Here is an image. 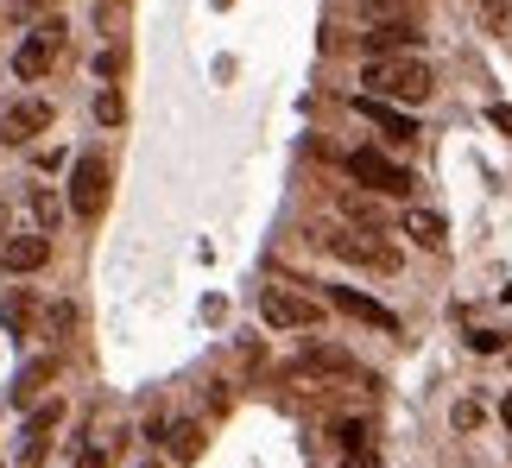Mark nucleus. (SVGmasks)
<instances>
[{
	"mask_svg": "<svg viewBox=\"0 0 512 468\" xmlns=\"http://www.w3.org/2000/svg\"><path fill=\"white\" fill-rule=\"evenodd\" d=\"M367 95H380V102H430V83H437V76H430V64L424 57H373L367 64Z\"/></svg>",
	"mask_w": 512,
	"mask_h": 468,
	"instance_id": "f257e3e1",
	"label": "nucleus"
},
{
	"mask_svg": "<svg viewBox=\"0 0 512 468\" xmlns=\"http://www.w3.org/2000/svg\"><path fill=\"white\" fill-rule=\"evenodd\" d=\"M329 253L354 266H373V272H399V247L386 241V228H336L329 234Z\"/></svg>",
	"mask_w": 512,
	"mask_h": 468,
	"instance_id": "f03ea898",
	"label": "nucleus"
},
{
	"mask_svg": "<svg viewBox=\"0 0 512 468\" xmlns=\"http://www.w3.org/2000/svg\"><path fill=\"white\" fill-rule=\"evenodd\" d=\"M342 165H348V178H354V184H367V190H373V197H411V171H405V165H392L386 152H373V146H367V152H348Z\"/></svg>",
	"mask_w": 512,
	"mask_h": 468,
	"instance_id": "7ed1b4c3",
	"label": "nucleus"
},
{
	"mask_svg": "<svg viewBox=\"0 0 512 468\" xmlns=\"http://www.w3.org/2000/svg\"><path fill=\"white\" fill-rule=\"evenodd\" d=\"M70 209L83 222H95L108 209V159L102 152H83V159L70 165Z\"/></svg>",
	"mask_w": 512,
	"mask_h": 468,
	"instance_id": "20e7f679",
	"label": "nucleus"
},
{
	"mask_svg": "<svg viewBox=\"0 0 512 468\" xmlns=\"http://www.w3.org/2000/svg\"><path fill=\"white\" fill-rule=\"evenodd\" d=\"M260 317L272 329H317L323 323V304L304 298V291H291V285H272L266 298H260Z\"/></svg>",
	"mask_w": 512,
	"mask_h": 468,
	"instance_id": "39448f33",
	"label": "nucleus"
},
{
	"mask_svg": "<svg viewBox=\"0 0 512 468\" xmlns=\"http://www.w3.org/2000/svg\"><path fill=\"white\" fill-rule=\"evenodd\" d=\"M57 51H64V19H45V26L13 51V76H19V83H38V76L57 64Z\"/></svg>",
	"mask_w": 512,
	"mask_h": 468,
	"instance_id": "423d86ee",
	"label": "nucleus"
},
{
	"mask_svg": "<svg viewBox=\"0 0 512 468\" xmlns=\"http://www.w3.org/2000/svg\"><path fill=\"white\" fill-rule=\"evenodd\" d=\"M51 127V102H38V95H26V102H13L7 114H0V140L7 146H26L32 133Z\"/></svg>",
	"mask_w": 512,
	"mask_h": 468,
	"instance_id": "0eeeda50",
	"label": "nucleus"
},
{
	"mask_svg": "<svg viewBox=\"0 0 512 468\" xmlns=\"http://www.w3.org/2000/svg\"><path fill=\"white\" fill-rule=\"evenodd\" d=\"M51 260V234H13V241H0V266H7V272H19V279H26V272H38V266H45Z\"/></svg>",
	"mask_w": 512,
	"mask_h": 468,
	"instance_id": "6e6552de",
	"label": "nucleus"
},
{
	"mask_svg": "<svg viewBox=\"0 0 512 468\" xmlns=\"http://www.w3.org/2000/svg\"><path fill=\"white\" fill-rule=\"evenodd\" d=\"M329 304L342 310V317H354V323H367V329H399V317H392L386 304H373V298H361V291H348V285H329Z\"/></svg>",
	"mask_w": 512,
	"mask_h": 468,
	"instance_id": "1a4fd4ad",
	"label": "nucleus"
},
{
	"mask_svg": "<svg viewBox=\"0 0 512 468\" xmlns=\"http://www.w3.org/2000/svg\"><path fill=\"white\" fill-rule=\"evenodd\" d=\"M361 114H367V121L386 133V146H411V140H418V127H411V121H405V114L392 108V102H380V95H367Z\"/></svg>",
	"mask_w": 512,
	"mask_h": 468,
	"instance_id": "9d476101",
	"label": "nucleus"
},
{
	"mask_svg": "<svg viewBox=\"0 0 512 468\" xmlns=\"http://www.w3.org/2000/svg\"><path fill=\"white\" fill-rule=\"evenodd\" d=\"M57 380V355H38V361H26L19 367V380H13V405H32L45 386Z\"/></svg>",
	"mask_w": 512,
	"mask_h": 468,
	"instance_id": "9b49d317",
	"label": "nucleus"
},
{
	"mask_svg": "<svg viewBox=\"0 0 512 468\" xmlns=\"http://www.w3.org/2000/svg\"><path fill=\"white\" fill-rule=\"evenodd\" d=\"M411 45H418V26H399V19H386V32H367L373 57H405Z\"/></svg>",
	"mask_w": 512,
	"mask_h": 468,
	"instance_id": "f8f14e48",
	"label": "nucleus"
},
{
	"mask_svg": "<svg viewBox=\"0 0 512 468\" xmlns=\"http://www.w3.org/2000/svg\"><path fill=\"white\" fill-rule=\"evenodd\" d=\"M26 209H32V222H38V234H51L57 222H64V197H57L51 184H32V190H26Z\"/></svg>",
	"mask_w": 512,
	"mask_h": 468,
	"instance_id": "ddd939ff",
	"label": "nucleus"
},
{
	"mask_svg": "<svg viewBox=\"0 0 512 468\" xmlns=\"http://www.w3.org/2000/svg\"><path fill=\"white\" fill-rule=\"evenodd\" d=\"M159 443L171 450V462H196V456H203V424H190V418H184V424H171Z\"/></svg>",
	"mask_w": 512,
	"mask_h": 468,
	"instance_id": "4468645a",
	"label": "nucleus"
},
{
	"mask_svg": "<svg viewBox=\"0 0 512 468\" xmlns=\"http://www.w3.org/2000/svg\"><path fill=\"white\" fill-rule=\"evenodd\" d=\"M405 234L418 247H443V216L437 209H405Z\"/></svg>",
	"mask_w": 512,
	"mask_h": 468,
	"instance_id": "2eb2a0df",
	"label": "nucleus"
},
{
	"mask_svg": "<svg viewBox=\"0 0 512 468\" xmlns=\"http://www.w3.org/2000/svg\"><path fill=\"white\" fill-rule=\"evenodd\" d=\"M342 216H348L354 228H386V209L373 203L367 190H348V197H342Z\"/></svg>",
	"mask_w": 512,
	"mask_h": 468,
	"instance_id": "dca6fc26",
	"label": "nucleus"
},
{
	"mask_svg": "<svg viewBox=\"0 0 512 468\" xmlns=\"http://www.w3.org/2000/svg\"><path fill=\"white\" fill-rule=\"evenodd\" d=\"M32 317H38V304H32V291H13V298H7V304H0V323H7V329H13V336H26V329H32Z\"/></svg>",
	"mask_w": 512,
	"mask_h": 468,
	"instance_id": "f3484780",
	"label": "nucleus"
},
{
	"mask_svg": "<svg viewBox=\"0 0 512 468\" xmlns=\"http://www.w3.org/2000/svg\"><path fill=\"white\" fill-rule=\"evenodd\" d=\"M336 450H342V456L373 450V424H367V418H342V424H336Z\"/></svg>",
	"mask_w": 512,
	"mask_h": 468,
	"instance_id": "a211bd4d",
	"label": "nucleus"
},
{
	"mask_svg": "<svg viewBox=\"0 0 512 468\" xmlns=\"http://www.w3.org/2000/svg\"><path fill=\"white\" fill-rule=\"evenodd\" d=\"M57 424H64V405H57V399H45V405H38V412H32V424H26V437H51Z\"/></svg>",
	"mask_w": 512,
	"mask_h": 468,
	"instance_id": "6ab92c4d",
	"label": "nucleus"
},
{
	"mask_svg": "<svg viewBox=\"0 0 512 468\" xmlns=\"http://www.w3.org/2000/svg\"><path fill=\"white\" fill-rule=\"evenodd\" d=\"M95 121H102V127H121L127 121V102L114 89H102V95H95Z\"/></svg>",
	"mask_w": 512,
	"mask_h": 468,
	"instance_id": "aec40b11",
	"label": "nucleus"
},
{
	"mask_svg": "<svg viewBox=\"0 0 512 468\" xmlns=\"http://www.w3.org/2000/svg\"><path fill=\"white\" fill-rule=\"evenodd\" d=\"M411 7H418V0H367L361 13H367V19H380V13H386V19H399V26H411V19H405Z\"/></svg>",
	"mask_w": 512,
	"mask_h": 468,
	"instance_id": "412c9836",
	"label": "nucleus"
},
{
	"mask_svg": "<svg viewBox=\"0 0 512 468\" xmlns=\"http://www.w3.org/2000/svg\"><path fill=\"white\" fill-rule=\"evenodd\" d=\"M481 26L487 32H506L512 26V0H481Z\"/></svg>",
	"mask_w": 512,
	"mask_h": 468,
	"instance_id": "4be33fe9",
	"label": "nucleus"
},
{
	"mask_svg": "<svg viewBox=\"0 0 512 468\" xmlns=\"http://www.w3.org/2000/svg\"><path fill=\"white\" fill-rule=\"evenodd\" d=\"M449 418H456V431H481V418H487V412H481L475 399H462V405H456V412H449Z\"/></svg>",
	"mask_w": 512,
	"mask_h": 468,
	"instance_id": "5701e85b",
	"label": "nucleus"
},
{
	"mask_svg": "<svg viewBox=\"0 0 512 468\" xmlns=\"http://www.w3.org/2000/svg\"><path fill=\"white\" fill-rule=\"evenodd\" d=\"M51 336H70V329H76V304H51Z\"/></svg>",
	"mask_w": 512,
	"mask_h": 468,
	"instance_id": "b1692460",
	"label": "nucleus"
},
{
	"mask_svg": "<svg viewBox=\"0 0 512 468\" xmlns=\"http://www.w3.org/2000/svg\"><path fill=\"white\" fill-rule=\"evenodd\" d=\"M468 348H475V355H500V336H494V329H468Z\"/></svg>",
	"mask_w": 512,
	"mask_h": 468,
	"instance_id": "393cba45",
	"label": "nucleus"
},
{
	"mask_svg": "<svg viewBox=\"0 0 512 468\" xmlns=\"http://www.w3.org/2000/svg\"><path fill=\"white\" fill-rule=\"evenodd\" d=\"M336 468H380V450H354V456H342Z\"/></svg>",
	"mask_w": 512,
	"mask_h": 468,
	"instance_id": "a878e982",
	"label": "nucleus"
},
{
	"mask_svg": "<svg viewBox=\"0 0 512 468\" xmlns=\"http://www.w3.org/2000/svg\"><path fill=\"white\" fill-rule=\"evenodd\" d=\"M487 121H494L500 133H512V108H506V102H494V108H487Z\"/></svg>",
	"mask_w": 512,
	"mask_h": 468,
	"instance_id": "bb28decb",
	"label": "nucleus"
},
{
	"mask_svg": "<svg viewBox=\"0 0 512 468\" xmlns=\"http://www.w3.org/2000/svg\"><path fill=\"white\" fill-rule=\"evenodd\" d=\"M76 468H108V456L102 450H83V456H76Z\"/></svg>",
	"mask_w": 512,
	"mask_h": 468,
	"instance_id": "cd10ccee",
	"label": "nucleus"
},
{
	"mask_svg": "<svg viewBox=\"0 0 512 468\" xmlns=\"http://www.w3.org/2000/svg\"><path fill=\"white\" fill-rule=\"evenodd\" d=\"M500 418H506V431H512V399H506V405H500Z\"/></svg>",
	"mask_w": 512,
	"mask_h": 468,
	"instance_id": "c85d7f7f",
	"label": "nucleus"
},
{
	"mask_svg": "<svg viewBox=\"0 0 512 468\" xmlns=\"http://www.w3.org/2000/svg\"><path fill=\"white\" fill-rule=\"evenodd\" d=\"M19 7H38V0H19Z\"/></svg>",
	"mask_w": 512,
	"mask_h": 468,
	"instance_id": "c756f323",
	"label": "nucleus"
},
{
	"mask_svg": "<svg viewBox=\"0 0 512 468\" xmlns=\"http://www.w3.org/2000/svg\"><path fill=\"white\" fill-rule=\"evenodd\" d=\"M146 468H159V462H146Z\"/></svg>",
	"mask_w": 512,
	"mask_h": 468,
	"instance_id": "7c9ffc66",
	"label": "nucleus"
}]
</instances>
